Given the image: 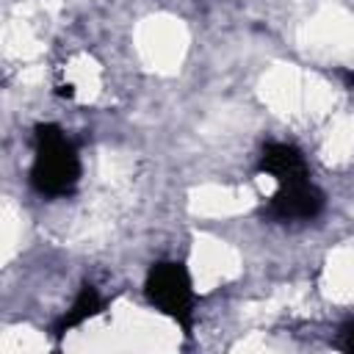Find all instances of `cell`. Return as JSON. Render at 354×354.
I'll return each mask as SVG.
<instances>
[{
  "mask_svg": "<svg viewBox=\"0 0 354 354\" xmlns=\"http://www.w3.org/2000/svg\"><path fill=\"white\" fill-rule=\"evenodd\" d=\"M257 171H266L271 177L279 180V185L285 183H299V180H310V169L304 155L285 141H271L263 147L260 160H257Z\"/></svg>",
  "mask_w": 354,
  "mask_h": 354,
  "instance_id": "obj_4",
  "label": "cell"
},
{
  "mask_svg": "<svg viewBox=\"0 0 354 354\" xmlns=\"http://www.w3.org/2000/svg\"><path fill=\"white\" fill-rule=\"evenodd\" d=\"M324 210V194L310 180L285 183L271 196L266 216L274 221H310Z\"/></svg>",
  "mask_w": 354,
  "mask_h": 354,
  "instance_id": "obj_3",
  "label": "cell"
},
{
  "mask_svg": "<svg viewBox=\"0 0 354 354\" xmlns=\"http://www.w3.org/2000/svg\"><path fill=\"white\" fill-rule=\"evenodd\" d=\"M337 346H340L343 351L354 354V321H346V324L340 326V340H337Z\"/></svg>",
  "mask_w": 354,
  "mask_h": 354,
  "instance_id": "obj_6",
  "label": "cell"
},
{
  "mask_svg": "<svg viewBox=\"0 0 354 354\" xmlns=\"http://www.w3.org/2000/svg\"><path fill=\"white\" fill-rule=\"evenodd\" d=\"M100 310H102V299H100L97 288H94V285H88V282H83V285H80V290H77V296H75V301H72V307H69V310L58 318V324L53 326L55 340H61L66 332H72V329H75V326H80L83 321L94 318Z\"/></svg>",
  "mask_w": 354,
  "mask_h": 354,
  "instance_id": "obj_5",
  "label": "cell"
},
{
  "mask_svg": "<svg viewBox=\"0 0 354 354\" xmlns=\"http://www.w3.org/2000/svg\"><path fill=\"white\" fill-rule=\"evenodd\" d=\"M36 158L30 166V183L41 196H69L80 180V158L75 144L58 124H36L33 133Z\"/></svg>",
  "mask_w": 354,
  "mask_h": 354,
  "instance_id": "obj_1",
  "label": "cell"
},
{
  "mask_svg": "<svg viewBox=\"0 0 354 354\" xmlns=\"http://www.w3.org/2000/svg\"><path fill=\"white\" fill-rule=\"evenodd\" d=\"M144 293H147L152 307H158L185 335H191V326H194V285H191V274L183 263H174V260L155 263L147 271Z\"/></svg>",
  "mask_w": 354,
  "mask_h": 354,
  "instance_id": "obj_2",
  "label": "cell"
}]
</instances>
